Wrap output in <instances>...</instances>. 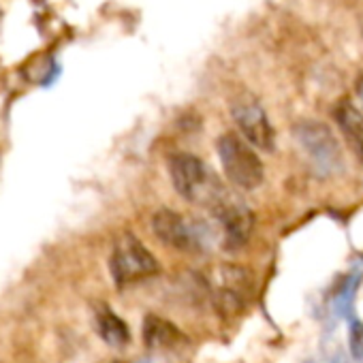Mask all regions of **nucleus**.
<instances>
[{
  "mask_svg": "<svg viewBox=\"0 0 363 363\" xmlns=\"http://www.w3.org/2000/svg\"><path fill=\"white\" fill-rule=\"evenodd\" d=\"M171 184L189 203L210 208L212 212L229 197L218 175L195 154H175L169 160Z\"/></svg>",
  "mask_w": 363,
  "mask_h": 363,
  "instance_id": "1",
  "label": "nucleus"
},
{
  "mask_svg": "<svg viewBox=\"0 0 363 363\" xmlns=\"http://www.w3.org/2000/svg\"><path fill=\"white\" fill-rule=\"evenodd\" d=\"M218 156L227 179L242 191H255L263 184L265 167L257 152L235 133H225L218 139Z\"/></svg>",
  "mask_w": 363,
  "mask_h": 363,
  "instance_id": "2",
  "label": "nucleus"
},
{
  "mask_svg": "<svg viewBox=\"0 0 363 363\" xmlns=\"http://www.w3.org/2000/svg\"><path fill=\"white\" fill-rule=\"evenodd\" d=\"M109 269H111L113 282L122 289L133 282L156 276L160 272V265L154 259V255L135 235L124 233L113 246Z\"/></svg>",
  "mask_w": 363,
  "mask_h": 363,
  "instance_id": "3",
  "label": "nucleus"
},
{
  "mask_svg": "<svg viewBox=\"0 0 363 363\" xmlns=\"http://www.w3.org/2000/svg\"><path fill=\"white\" fill-rule=\"evenodd\" d=\"M295 137L308 154L312 167L320 175H335L344 169L342 150L329 126L316 120H306L295 126Z\"/></svg>",
  "mask_w": 363,
  "mask_h": 363,
  "instance_id": "4",
  "label": "nucleus"
},
{
  "mask_svg": "<svg viewBox=\"0 0 363 363\" xmlns=\"http://www.w3.org/2000/svg\"><path fill=\"white\" fill-rule=\"evenodd\" d=\"M152 231L154 235L164 244L175 250H184V252H197L206 248L208 231L203 223L195 218H186L173 210H158L152 218Z\"/></svg>",
  "mask_w": 363,
  "mask_h": 363,
  "instance_id": "5",
  "label": "nucleus"
},
{
  "mask_svg": "<svg viewBox=\"0 0 363 363\" xmlns=\"http://www.w3.org/2000/svg\"><path fill=\"white\" fill-rule=\"evenodd\" d=\"M214 280H208V295L212 297L216 310L223 314H233L242 310L246 297L252 291L250 272L240 265H218L212 274Z\"/></svg>",
  "mask_w": 363,
  "mask_h": 363,
  "instance_id": "6",
  "label": "nucleus"
},
{
  "mask_svg": "<svg viewBox=\"0 0 363 363\" xmlns=\"http://www.w3.org/2000/svg\"><path fill=\"white\" fill-rule=\"evenodd\" d=\"M231 116L248 143H252L255 147L265 150V152L274 150L276 135H274L272 122L257 96H252L248 92L238 94L231 101Z\"/></svg>",
  "mask_w": 363,
  "mask_h": 363,
  "instance_id": "7",
  "label": "nucleus"
},
{
  "mask_svg": "<svg viewBox=\"0 0 363 363\" xmlns=\"http://www.w3.org/2000/svg\"><path fill=\"white\" fill-rule=\"evenodd\" d=\"M212 214L216 216L223 229L225 246L229 250H238L248 244L255 229V214L248 210V206H244L242 201L229 195Z\"/></svg>",
  "mask_w": 363,
  "mask_h": 363,
  "instance_id": "8",
  "label": "nucleus"
},
{
  "mask_svg": "<svg viewBox=\"0 0 363 363\" xmlns=\"http://www.w3.org/2000/svg\"><path fill=\"white\" fill-rule=\"evenodd\" d=\"M143 342L152 350H173V348L189 344L186 335L177 329V325L156 314H150L143 320Z\"/></svg>",
  "mask_w": 363,
  "mask_h": 363,
  "instance_id": "9",
  "label": "nucleus"
},
{
  "mask_svg": "<svg viewBox=\"0 0 363 363\" xmlns=\"http://www.w3.org/2000/svg\"><path fill=\"white\" fill-rule=\"evenodd\" d=\"M333 118L346 137L348 145L354 150L359 158H363V113L348 101H342L333 109Z\"/></svg>",
  "mask_w": 363,
  "mask_h": 363,
  "instance_id": "10",
  "label": "nucleus"
},
{
  "mask_svg": "<svg viewBox=\"0 0 363 363\" xmlns=\"http://www.w3.org/2000/svg\"><path fill=\"white\" fill-rule=\"evenodd\" d=\"M94 325H96V331L99 335L109 344V346H126L128 340H130V331H128V325L105 303H99L94 308Z\"/></svg>",
  "mask_w": 363,
  "mask_h": 363,
  "instance_id": "11",
  "label": "nucleus"
},
{
  "mask_svg": "<svg viewBox=\"0 0 363 363\" xmlns=\"http://www.w3.org/2000/svg\"><path fill=\"white\" fill-rule=\"evenodd\" d=\"M361 278H363V276H361L359 272L350 274V276L344 280V284H342L340 293L335 295V310H337V314H340V316H348V314H350V310H352V301H354V291H357V286H359Z\"/></svg>",
  "mask_w": 363,
  "mask_h": 363,
  "instance_id": "12",
  "label": "nucleus"
},
{
  "mask_svg": "<svg viewBox=\"0 0 363 363\" xmlns=\"http://www.w3.org/2000/svg\"><path fill=\"white\" fill-rule=\"evenodd\" d=\"M348 340H350V352H352V357L357 361H363V323H359V320H352L350 323Z\"/></svg>",
  "mask_w": 363,
  "mask_h": 363,
  "instance_id": "13",
  "label": "nucleus"
},
{
  "mask_svg": "<svg viewBox=\"0 0 363 363\" xmlns=\"http://www.w3.org/2000/svg\"><path fill=\"white\" fill-rule=\"evenodd\" d=\"M354 94H357V99H359V103H361V109H363V75L357 79V84H354Z\"/></svg>",
  "mask_w": 363,
  "mask_h": 363,
  "instance_id": "14",
  "label": "nucleus"
},
{
  "mask_svg": "<svg viewBox=\"0 0 363 363\" xmlns=\"http://www.w3.org/2000/svg\"><path fill=\"white\" fill-rule=\"evenodd\" d=\"M116 363H139V361H116Z\"/></svg>",
  "mask_w": 363,
  "mask_h": 363,
  "instance_id": "15",
  "label": "nucleus"
},
{
  "mask_svg": "<svg viewBox=\"0 0 363 363\" xmlns=\"http://www.w3.org/2000/svg\"><path fill=\"white\" fill-rule=\"evenodd\" d=\"M361 35H363V24H361Z\"/></svg>",
  "mask_w": 363,
  "mask_h": 363,
  "instance_id": "16",
  "label": "nucleus"
}]
</instances>
